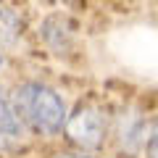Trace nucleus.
Listing matches in <instances>:
<instances>
[{
    "mask_svg": "<svg viewBox=\"0 0 158 158\" xmlns=\"http://www.w3.org/2000/svg\"><path fill=\"white\" fill-rule=\"evenodd\" d=\"M19 132V118L13 108L6 103V98L0 95V135H16Z\"/></svg>",
    "mask_w": 158,
    "mask_h": 158,
    "instance_id": "4",
    "label": "nucleus"
},
{
    "mask_svg": "<svg viewBox=\"0 0 158 158\" xmlns=\"http://www.w3.org/2000/svg\"><path fill=\"white\" fill-rule=\"evenodd\" d=\"M58 158H87V156H58Z\"/></svg>",
    "mask_w": 158,
    "mask_h": 158,
    "instance_id": "6",
    "label": "nucleus"
},
{
    "mask_svg": "<svg viewBox=\"0 0 158 158\" xmlns=\"http://www.w3.org/2000/svg\"><path fill=\"white\" fill-rule=\"evenodd\" d=\"M63 135L71 145L82 150H95L106 137V116L95 106H79L63 124Z\"/></svg>",
    "mask_w": 158,
    "mask_h": 158,
    "instance_id": "2",
    "label": "nucleus"
},
{
    "mask_svg": "<svg viewBox=\"0 0 158 158\" xmlns=\"http://www.w3.org/2000/svg\"><path fill=\"white\" fill-rule=\"evenodd\" d=\"M148 158H158V140H153V142H148Z\"/></svg>",
    "mask_w": 158,
    "mask_h": 158,
    "instance_id": "5",
    "label": "nucleus"
},
{
    "mask_svg": "<svg viewBox=\"0 0 158 158\" xmlns=\"http://www.w3.org/2000/svg\"><path fill=\"white\" fill-rule=\"evenodd\" d=\"M16 103H19V116H24L37 132L53 135V132L63 129V124L69 118L61 95L45 85H37V82L19 87Z\"/></svg>",
    "mask_w": 158,
    "mask_h": 158,
    "instance_id": "1",
    "label": "nucleus"
},
{
    "mask_svg": "<svg viewBox=\"0 0 158 158\" xmlns=\"http://www.w3.org/2000/svg\"><path fill=\"white\" fill-rule=\"evenodd\" d=\"M42 37L58 56H63L69 50V42H71V32H69V24L63 19H48L42 24Z\"/></svg>",
    "mask_w": 158,
    "mask_h": 158,
    "instance_id": "3",
    "label": "nucleus"
},
{
    "mask_svg": "<svg viewBox=\"0 0 158 158\" xmlns=\"http://www.w3.org/2000/svg\"><path fill=\"white\" fill-rule=\"evenodd\" d=\"M0 63H3V58H0Z\"/></svg>",
    "mask_w": 158,
    "mask_h": 158,
    "instance_id": "7",
    "label": "nucleus"
}]
</instances>
